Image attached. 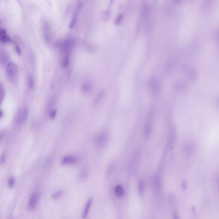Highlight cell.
<instances>
[{"mask_svg": "<svg viewBox=\"0 0 219 219\" xmlns=\"http://www.w3.org/2000/svg\"><path fill=\"white\" fill-rule=\"evenodd\" d=\"M44 38L46 43L49 44L51 42V32L50 24L48 21L43 22L42 25Z\"/></svg>", "mask_w": 219, "mask_h": 219, "instance_id": "cell-3", "label": "cell"}, {"mask_svg": "<svg viewBox=\"0 0 219 219\" xmlns=\"http://www.w3.org/2000/svg\"><path fill=\"white\" fill-rule=\"evenodd\" d=\"M56 97L51 98L50 99L48 103V106L49 108H51V107H53L55 105L56 103Z\"/></svg>", "mask_w": 219, "mask_h": 219, "instance_id": "cell-24", "label": "cell"}, {"mask_svg": "<svg viewBox=\"0 0 219 219\" xmlns=\"http://www.w3.org/2000/svg\"><path fill=\"white\" fill-rule=\"evenodd\" d=\"M39 194L38 192H33L31 194L28 201V207L29 210H33L36 208L39 199Z\"/></svg>", "mask_w": 219, "mask_h": 219, "instance_id": "cell-4", "label": "cell"}, {"mask_svg": "<svg viewBox=\"0 0 219 219\" xmlns=\"http://www.w3.org/2000/svg\"><path fill=\"white\" fill-rule=\"evenodd\" d=\"M78 161V158L74 155H69L63 157L61 163L62 165H72L76 164Z\"/></svg>", "mask_w": 219, "mask_h": 219, "instance_id": "cell-7", "label": "cell"}, {"mask_svg": "<svg viewBox=\"0 0 219 219\" xmlns=\"http://www.w3.org/2000/svg\"><path fill=\"white\" fill-rule=\"evenodd\" d=\"M150 126L149 125H147L145 128V133H146V136L149 135L150 131Z\"/></svg>", "mask_w": 219, "mask_h": 219, "instance_id": "cell-26", "label": "cell"}, {"mask_svg": "<svg viewBox=\"0 0 219 219\" xmlns=\"http://www.w3.org/2000/svg\"><path fill=\"white\" fill-rule=\"evenodd\" d=\"M114 192L116 196L119 198L123 196L124 193L123 187L120 185H117L115 187Z\"/></svg>", "mask_w": 219, "mask_h": 219, "instance_id": "cell-11", "label": "cell"}, {"mask_svg": "<svg viewBox=\"0 0 219 219\" xmlns=\"http://www.w3.org/2000/svg\"><path fill=\"white\" fill-rule=\"evenodd\" d=\"M123 15L122 13L119 14L118 16L116 17L115 19V23L116 25H118L121 23V21H122V19H123Z\"/></svg>", "mask_w": 219, "mask_h": 219, "instance_id": "cell-22", "label": "cell"}, {"mask_svg": "<svg viewBox=\"0 0 219 219\" xmlns=\"http://www.w3.org/2000/svg\"><path fill=\"white\" fill-rule=\"evenodd\" d=\"M110 11L109 10H106L105 12H104L102 14V18H103L104 20L105 21H108L110 17Z\"/></svg>", "mask_w": 219, "mask_h": 219, "instance_id": "cell-21", "label": "cell"}, {"mask_svg": "<svg viewBox=\"0 0 219 219\" xmlns=\"http://www.w3.org/2000/svg\"><path fill=\"white\" fill-rule=\"evenodd\" d=\"M76 41L72 38H67L55 42L54 45L56 48H60L64 51H68L75 45Z\"/></svg>", "mask_w": 219, "mask_h": 219, "instance_id": "cell-2", "label": "cell"}, {"mask_svg": "<svg viewBox=\"0 0 219 219\" xmlns=\"http://www.w3.org/2000/svg\"><path fill=\"white\" fill-rule=\"evenodd\" d=\"M92 203V199L90 198L87 201V202H86L84 208V210H83V213H82V217H83V218H85L87 216V215H88L89 210H90V208L91 206Z\"/></svg>", "mask_w": 219, "mask_h": 219, "instance_id": "cell-10", "label": "cell"}, {"mask_svg": "<svg viewBox=\"0 0 219 219\" xmlns=\"http://www.w3.org/2000/svg\"><path fill=\"white\" fill-rule=\"evenodd\" d=\"M181 186H182V188L183 190H185L186 188V182L185 181H182V184H181Z\"/></svg>", "mask_w": 219, "mask_h": 219, "instance_id": "cell-28", "label": "cell"}, {"mask_svg": "<svg viewBox=\"0 0 219 219\" xmlns=\"http://www.w3.org/2000/svg\"><path fill=\"white\" fill-rule=\"evenodd\" d=\"M64 194V191L63 190H60L55 192L52 195V198L54 199H58L60 198Z\"/></svg>", "mask_w": 219, "mask_h": 219, "instance_id": "cell-15", "label": "cell"}, {"mask_svg": "<svg viewBox=\"0 0 219 219\" xmlns=\"http://www.w3.org/2000/svg\"><path fill=\"white\" fill-rule=\"evenodd\" d=\"M3 133L2 132H0V141L2 139L3 137Z\"/></svg>", "mask_w": 219, "mask_h": 219, "instance_id": "cell-29", "label": "cell"}, {"mask_svg": "<svg viewBox=\"0 0 219 219\" xmlns=\"http://www.w3.org/2000/svg\"><path fill=\"white\" fill-rule=\"evenodd\" d=\"M7 78L12 83L16 82L18 78L19 68L18 66L13 62H9L6 67Z\"/></svg>", "mask_w": 219, "mask_h": 219, "instance_id": "cell-1", "label": "cell"}, {"mask_svg": "<svg viewBox=\"0 0 219 219\" xmlns=\"http://www.w3.org/2000/svg\"><path fill=\"white\" fill-rule=\"evenodd\" d=\"M115 162H112V163L110 164L109 166L108 167L107 172H106V174H107V176L109 175L112 173V172H113V170L114 168L115 167Z\"/></svg>", "mask_w": 219, "mask_h": 219, "instance_id": "cell-18", "label": "cell"}, {"mask_svg": "<svg viewBox=\"0 0 219 219\" xmlns=\"http://www.w3.org/2000/svg\"><path fill=\"white\" fill-rule=\"evenodd\" d=\"M27 84L30 90L33 89L34 86V78L32 75H29L27 78Z\"/></svg>", "mask_w": 219, "mask_h": 219, "instance_id": "cell-16", "label": "cell"}, {"mask_svg": "<svg viewBox=\"0 0 219 219\" xmlns=\"http://www.w3.org/2000/svg\"><path fill=\"white\" fill-rule=\"evenodd\" d=\"M15 182V180L14 178L13 177H10L9 179L8 182V184L9 187L10 188L13 187L14 185Z\"/></svg>", "mask_w": 219, "mask_h": 219, "instance_id": "cell-23", "label": "cell"}, {"mask_svg": "<svg viewBox=\"0 0 219 219\" xmlns=\"http://www.w3.org/2000/svg\"><path fill=\"white\" fill-rule=\"evenodd\" d=\"M139 192L140 196H142L143 192L144 184L143 181L140 180L139 183Z\"/></svg>", "mask_w": 219, "mask_h": 219, "instance_id": "cell-20", "label": "cell"}, {"mask_svg": "<svg viewBox=\"0 0 219 219\" xmlns=\"http://www.w3.org/2000/svg\"><path fill=\"white\" fill-rule=\"evenodd\" d=\"M108 134L106 133H102L98 135L95 137L94 141L95 143L98 146H103L107 143L108 140Z\"/></svg>", "mask_w": 219, "mask_h": 219, "instance_id": "cell-6", "label": "cell"}, {"mask_svg": "<svg viewBox=\"0 0 219 219\" xmlns=\"http://www.w3.org/2000/svg\"><path fill=\"white\" fill-rule=\"evenodd\" d=\"M56 115V111L55 110H52L50 113V117L51 119H53L55 117Z\"/></svg>", "mask_w": 219, "mask_h": 219, "instance_id": "cell-25", "label": "cell"}, {"mask_svg": "<svg viewBox=\"0 0 219 219\" xmlns=\"http://www.w3.org/2000/svg\"><path fill=\"white\" fill-rule=\"evenodd\" d=\"M28 110L23 108L18 113L16 120V124L17 125H21L25 121L28 116Z\"/></svg>", "mask_w": 219, "mask_h": 219, "instance_id": "cell-5", "label": "cell"}, {"mask_svg": "<svg viewBox=\"0 0 219 219\" xmlns=\"http://www.w3.org/2000/svg\"><path fill=\"white\" fill-rule=\"evenodd\" d=\"M8 56L7 53L4 52H0V63H4L7 61Z\"/></svg>", "mask_w": 219, "mask_h": 219, "instance_id": "cell-17", "label": "cell"}, {"mask_svg": "<svg viewBox=\"0 0 219 219\" xmlns=\"http://www.w3.org/2000/svg\"><path fill=\"white\" fill-rule=\"evenodd\" d=\"M104 93H105V92L104 91L102 90L100 92H98L94 100V105H97L98 104L100 103L102 99L104 96Z\"/></svg>", "mask_w": 219, "mask_h": 219, "instance_id": "cell-13", "label": "cell"}, {"mask_svg": "<svg viewBox=\"0 0 219 219\" xmlns=\"http://www.w3.org/2000/svg\"><path fill=\"white\" fill-rule=\"evenodd\" d=\"M79 178L81 180L84 179L87 176V172L86 169H83L80 171L79 174Z\"/></svg>", "mask_w": 219, "mask_h": 219, "instance_id": "cell-19", "label": "cell"}, {"mask_svg": "<svg viewBox=\"0 0 219 219\" xmlns=\"http://www.w3.org/2000/svg\"><path fill=\"white\" fill-rule=\"evenodd\" d=\"M11 39L5 30L0 29V41L4 43L10 42Z\"/></svg>", "mask_w": 219, "mask_h": 219, "instance_id": "cell-8", "label": "cell"}, {"mask_svg": "<svg viewBox=\"0 0 219 219\" xmlns=\"http://www.w3.org/2000/svg\"><path fill=\"white\" fill-rule=\"evenodd\" d=\"M173 219H180L179 215L177 214L176 211H174L173 214Z\"/></svg>", "mask_w": 219, "mask_h": 219, "instance_id": "cell-27", "label": "cell"}, {"mask_svg": "<svg viewBox=\"0 0 219 219\" xmlns=\"http://www.w3.org/2000/svg\"><path fill=\"white\" fill-rule=\"evenodd\" d=\"M7 219H13V218H12V217H9V218H8Z\"/></svg>", "mask_w": 219, "mask_h": 219, "instance_id": "cell-30", "label": "cell"}, {"mask_svg": "<svg viewBox=\"0 0 219 219\" xmlns=\"http://www.w3.org/2000/svg\"><path fill=\"white\" fill-rule=\"evenodd\" d=\"M78 11H76V12L74 13V14L73 15L72 18V19H71V21H70V23L69 25V28L70 29H72L75 26V24H76V21H77V17H78Z\"/></svg>", "mask_w": 219, "mask_h": 219, "instance_id": "cell-14", "label": "cell"}, {"mask_svg": "<svg viewBox=\"0 0 219 219\" xmlns=\"http://www.w3.org/2000/svg\"><path fill=\"white\" fill-rule=\"evenodd\" d=\"M69 60H70V55L68 52H66L62 60L61 64L62 67L64 68L67 67L69 65Z\"/></svg>", "mask_w": 219, "mask_h": 219, "instance_id": "cell-12", "label": "cell"}, {"mask_svg": "<svg viewBox=\"0 0 219 219\" xmlns=\"http://www.w3.org/2000/svg\"><path fill=\"white\" fill-rule=\"evenodd\" d=\"M81 91L85 94L90 93L92 89V85L89 82H85L81 86Z\"/></svg>", "mask_w": 219, "mask_h": 219, "instance_id": "cell-9", "label": "cell"}]
</instances>
